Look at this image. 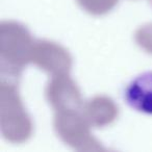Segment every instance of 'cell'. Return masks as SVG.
I'll list each match as a JSON object with an SVG mask.
<instances>
[{
	"mask_svg": "<svg viewBox=\"0 0 152 152\" xmlns=\"http://www.w3.org/2000/svg\"><path fill=\"white\" fill-rule=\"evenodd\" d=\"M34 42L23 26L7 22L1 24V68L2 73L18 76L22 67L31 58Z\"/></svg>",
	"mask_w": 152,
	"mask_h": 152,
	"instance_id": "1",
	"label": "cell"
},
{
	"mask_svg": "<svg viewBox=\"0 0 152 152\" xmlns=\"http://www.w3.org/2000/svg\"><path fill=\"white\" fill-rule=\"evenodd\" d=\"M2 86L5 88L4 85ZM5 89L7 90V95L3 90H1L2 94L9 98L7 103L2 99V105L7 107V112L5 110H2L1 112L3 135L10 141L22 142L30 135L31 124L18 99L16 88L9 83Z\"/></svg>",
	"mask_w": 152,
	"mask_h": 152,
	"instance_id": "2",
	"label": "cell"
},
{
	"mask_svg": "<svg viewBox=\"0 0 152 152\" xmlns=\"http://www.w3.org/2000/svg\"><path fill=\"white\" fill-rule=\"evenodd\" d=\"M54 126L57 134L67 144L76 149L87 150L86 145H91L94 149H98V143L91 137L89 131V123L83 115H79L78 110L74 112H59L55 116ZM99 147V146H98Z\"/></svg>",
	"mask_w": 152,
	"mask_h": 152,
	"instance_id": "3",
	"label": "cell"
},
{
	"mask_svg": "<svg viewBox=\"0 0 152 152\" xmlns=\"http://www.w3.org/2000/svg\"><path fill=\"white\" fill-rule=\"evenodd\" d=\"M30 61L49 73H52L53 76L68 73L71 68L69 53L58 45L47 41L34 43Z\"/></svg>",
	"mask_w": 152,
	"mask_h": 152,
	"instance_id": "4",
	"label": "cell"
},
{
	"mask_svg": "<svg viewBox=\"0 0 152 152\" xmlns=\"http://www.w3.org/2000/svg\"><path fill=\"white\" fill-rule=\"evenodd\" d=\"M46 95L57 113L79 110L81 106L78 88L66 74L53 76L47 87Z\"/></svg>",
	"mask_w": 152,
	"mask_h": 152,
	"instance_id": "5",
	"label": "cell"
},
{
	"mask_svg": "<svg viewBox=\"0 0 152 152\" xmlns=\"http://www.w3.org/2000/svg\"><path fill=\"white\" fill-rule=\"evenodd\" d=\"M124 99L133 110L152 115V72L133 79L125 89Z\"/></svg>",
	"mask_w": 152,
	"mask_h": 152,
	"instance_id": "6",
	"label": "cell"
},
{
	"mask_svg": "<svg viewBox=\"0 0 152 152\" xmlns=\"http://www.w3.org/2000/svg\"><path fill=\"white\" fill-rule=\"evenodd\" d=\"M118 108L108 98L97 97L90 100L83 110V117L90 125L101 127L115 120Z\"/></svg>",
	"mask_w": 152,
	"mask_h": 152,
	"instance_id": "7",
	"label": "cell"
},
{
	"mask_svg": "<svg viewBox=\"0 0 152 152\" xmlns=\"http://www.w3.org/2000/svg\"><path fill=\"white\" fill-rule=\"evenodd\" d=\"M118 0H78V3L87 12L95 15H101L110 11Z\"/></svg>",
	"mask_w": 152,
	"mask_h": 152,
	"instance_id": "8",
	"label": "cell"
},
{
	"mask_svg": "<svg viewBox=\"0 0 152 152\" xmlns=\"http://www.w3.org/2000/svg\"><path fill=\"white\" fill-rule=\"evenodd\" d=\"M137 42L141 47H143L148 52L152 53V24L140 28L137 32Z\"/></svg>",
	"mask_w": 152,
	"mask_h": 152,
	"instance_id": "9",
	"label": "cell"
},
{
	"mask_svg": "<svg viewBox=\"0 0 152 152\" xmlns=\"http://www.w3.org/2000/svg\"><path fill=\"white\" fill-rule=\"evenodd\" d=\"M151 2H152V0H151Z\"/></svg>",
	"mask_w": 152,
	"mask_h": 152,
	"instance_id": "10",
	"label": "cell"
}]
</instances>
